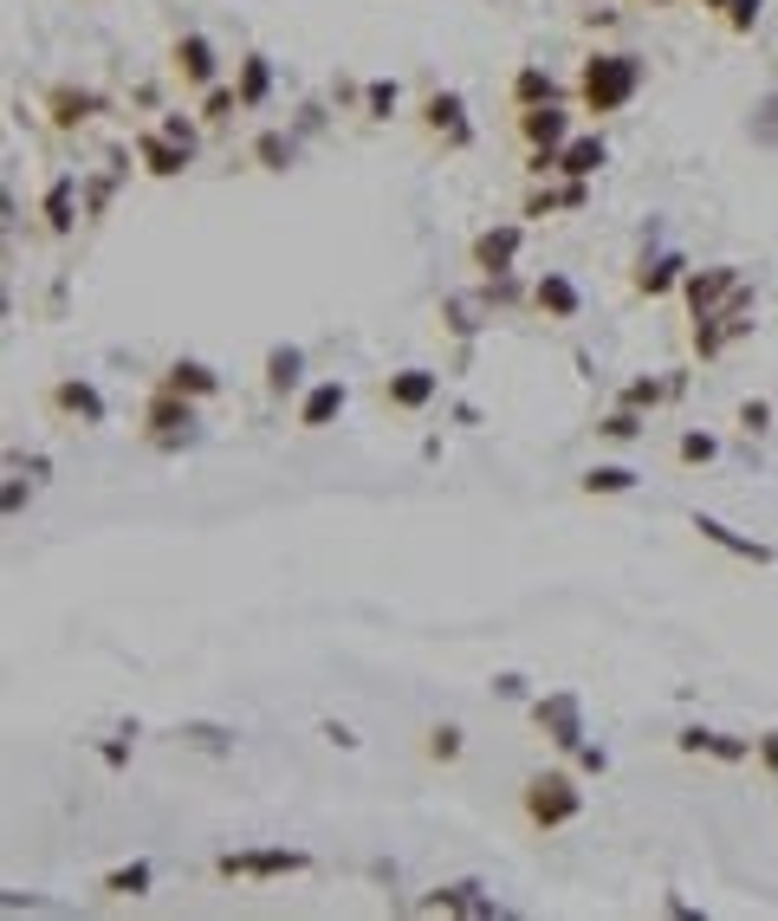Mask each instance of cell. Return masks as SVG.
Masks as SVG:
<instances>
[{
	"mask_svg": "<svg viewBox=\"0 0 778 921\" xmlns=\"http://www.w3.org/2000/svg\"><path fill=\"white\" fill-rule=\"evenodd\" d=\"M636 91H642V59L636 53H590V59L577 66V111H590V117L623 111Z\"/></svg>",
	"mask_w": 778,
	"mask_h": 921,
	"instance_id": "obj_1",
	"label": "cell"
},
{
	"mask_svg": "<svg viewBox=\"0 0 778 921\" xmlns=\"http://www.w3.org/2000/svg\"><path fill=\"white\" fill-rule=\"evenodd\" d=\"M519 811H526L532 831L552 838V831H565V824L584 818V785L571 779V773H559V766H552V773H532L526 791H519Z\"/></svg>",
	"mask_w": 778,
	"mask_h": 921,
	"instance_id": "obj_2",
	"label": "cell"
},
{
	"mask_svg": "<svg viewBox=\"0 0 778 921\" xmlns=\"http://www.w3.org/2000/svg\"><path fill=\"white\" fill-rule=\"evenodd\" d=\"M312 851H292V844H253V851H221L214 856V876L227 883H280V876H305Z\"/></svg>",
	"mask_w": 778,
	"mask_h": 921,
	"instance_id": "obj_3",
	"label": "cell"
},
{
	"mask_svg": "<svg viewBox=\"0 0 778 921\" xmlns=\"http://www.w3.org/2000/svg\"><path fill=\"white\" fill-rule=\"evenodd\" d=\"M195 403L189 396H176V390H149V403H143V441L149 448H162V454H182V448H195Z\"/></svg>",
	"mask_w": 778,
	"mask_h": 921,
	"instance_id": "obj_4",
	"label": "cell"
},
{
	"mask_svg": "<svg viewBox=\"0 0 778 921\" xmlns=\"http://www.w3.org/2000/svg\"><path fill=\"white\" fill-rule=\"evenodd\" d=\"M526 714H532V727L559 746V753H577L584 746V701L571 695V688H552V695H532L526 701Z\"/></svg>",
	"mask_w": 778,
	"mask_h": 921,
	"instance_id": "obj_5",
	"label": "cell"
},
{
	"mask_svg": "<svg viewBox=\"0 0 778 921\" xmlns=\"http://www.w3.org/2000/svg\"><path fill=\"white\" fill-rule=\"evenodd\" d=\"M416 916H506L494 896H487V883L481 876H461V883H441V889H428L416 896Z\"/></svg>",
	"mask_w": 778,
	"mask_h": 921,
	"instance_id": "obj_6",
	"label": "cell"
},
{
	"mask_svg": "<svg viewBox=\"0 0 778 921\" xmlns=\"http://www.w3.org/2000/svg\"><path fill=\"white\" fill-rule=\"evenodd\" d=\"M526 254V221H499V227H481L474 234V273L481 280H506Z\"/></svg>",
	"mask_w": 778,
	"mask_h": 921,
	"instance_id": "obj_7",
	"label": "cell"
},
{
	"mask_svg": "<svg viewBox=\"0 0 778 921\" xmlns=\"http://www.w3.org/2000/svg\"><path fill=\"white\" fill-rule=\"evenodd\" d=\"M422 131L441 137V149H474V117L461 91H428L422 98Z\"/></svg>",
	"mask_w": 778,
	"mask_h": 921,
	"instance_id": "obj_8",
	"label": "cell"
},
{
	"mask_svg": "<svg viewBox=\"0 0 778 921\" xmlns=\"http://www.w3.org/2000/svg\"><path fill=\"white\" fill-rule=\"evenodd\" d=\"M733 285H746V273H740V267H726V260H720V267H688V280H681V305H688V318L720 312Z\"/></svg>",
	"mask_w": 778,
	"mask_h": 921,
	"instance_id": "obj_9",
	"label": "cell"
},
{
	"mask_svg": "<svg viewBox=\"0 0 778 921\" xmlns=\"http://www.w3.org/2000/svg\"><path fill=\"white\" fill-rule=\"evenodd\" d=\"M169 71L182 78V91H208L221 59H214V40L208 33H176V46H169Z\"/></svg>",
	"mask_w": 778,
	"mask_h": 921,
	"instance_id": "obj_10",
	"label": "cell"
},
{
	"mask_svg": "<svg viewBox=\"0 0 778 921\" xmlns=\"http://www.w3.org/2000/svg\"><path fill=\"white\" fill-rule=\"evenodd\" d=\"M46 403L66 416V423H78V428H98L104 416H111V403H104V390L98 383H84V377H66V383H53L46 390Z\"/></svg>",
	"mask_w": 778,
	"mask_h": 921,
	"instance_id": "obj_11",
	"label": "cell"
},
{
	"mask_svg": "<svg viewBox=\"0 0 778 921\" xmlns=\"http://www.w3.org/2000/svg\"><path fill=\"white\" fill-rule=\"evenodd\" d=\"M675 746H681L688 760H720V766L753 760V740H746V733H720V727H681Z\"/></svg>",
	"mask_w": 778,
	"mask_h": 921,
	"instance_id": "obj_12",
	"label": "cell"
},
{
	"mask_svg": "<svg viewBox=\"0 0 778 921\" xmlns=\"http://www.w3.org/2000/svg\"><path fill=\"white\" fill-rule=\"evenodd\" d=\"M40 111H46V124H53V131H84V124L104 111V98H98V91H84V85H53V91L40 98Z\"/></svg>",
	"mask_w": 778,
	"mask_h": 921,
	"instance_id": "obj_13",
	"label": "cell"
},
{
	"mask_svg": "<svg viewBox=\"0 0 778 921\" xmlns=\"http://www.w3.org/2000/svg\"><path fill=\"white\" fill-rule=\"evenodd\" d=\"M345 403H351V383H345V377H325V383H312V390L298 396V428H305V435L331 428L338 416H345Z\"/></svg>",
	"mask_w": 778,
	"mask_h": 921,
	"instance_id": "obj_14",
	"label": "cell"
},
{
	"mask_svg": "<svg viewBox=\"0 0 778 921\" xmlns=\"http://www.w3.org/2000/svg\"><path fill=\"white\" fill-rule=\"evenodd\" d=\"M688 526H695V532H701L708 546L733 552V559H746V565H778V552L766 546V539H746V532H733V526H726V519H713V513H695Z\"/></svg>",
	"mask_w": 778,
	"mask_h": 921,
	"instance_id": "obj_15",
	"label": "cell"
},
{
	"mask_svg": "<svg viewBox=\"0 0 778 921\" xmlns=\"http://www.w3.org/2000/svg\"><path fill=\"white\" fill-rule=\"evenodd\" d=\"M681 280H688L681 254H642L636 273H630V292L636 299H668V292H681Z\"/></svg>",
	"mask_w": 778,
	"mask_h": 921,
	"instance_id": "obj_16",
	"label": "cell"
},
{
	"mask_svg": "<svg viewBox=\"0 0 778 921\" xmlns=\"http://www.w3.org/2000/svg\"><path fill=\"white\" fill-rule=\"evenodd\" d=\"M532 312L552 318V325H571V318L584 312V292H577L571 273H539V280H532Z\"/></svg>",
	"mask_w": 778,
	"mask_h": 921,
	"instance_id": "obj_17",
	"label": "cell"
},
{
	"mask_svg": "<svg viewBox=\"0 0 778 921\" xmlns=\"http://www.w3.org/2000/svg\"><path fill=\"white\" fill-rule=\"evenodd\" d=\"M137 162L149 176H162V182H176L189 162H195V149L189 143H176L169 131H137Z\"/></svg>",
	"mask_w": 778,
	"mask_h": 921,
	"instance_id": "obj_18",
	"label": "cell"
},
{
	"mask_svg": "<svg viewBox=\"0 0 778 921\" xmlns=\"http://www.w3.org/2000/svg\"><path fill=\"white\" fill-rule=\"evenodd\" d=\"M441 396V370H390V383H383V403L390 409H403V416H416Z\"/></svg>",
	"mask_w": 778,
	"mask_h": 921,
	"instance_id": "obj_19",
	"label": "cell"
},
{
	"mask_svg": "<svg viewBox=\"0 0 778 921\" xmlns=\"http://www.w3.org/2000/svg\"><path fill=\"white\" fill-rule=\"evenodd\" d=\"M162 390H176V396H189V403H208V396H221V370L214 363H202V357H176L162 377H156Z\"/></svg>",
	"mask_w": 778,
	"mask_h": 921,
	"instance_id": "obj_20",
	"label": "cell"
},
{
	"mask_svg": "<svg viewBox=\"0 0 778 921\" xmlns=\"http://www.w3.org/2000/svg\"><path fill=\"white\" fill-rule=\"evenodd\" d=\"M519 137H526V149H565L571 143V111L565 104H532V111H519Z\"/></svg>",
	"mask_w": 778,
	"mask_h": 921,
	"instance_id": "obj_21",
	"label": "cell"
},
{
	"mask_svg": "<svg viewBox=\"0 0 778 921\" xmlns=\"http://www.w3.org/2000/svg\"><path fill=\"white\" fill-rule=\"evenodd\" d=\"M267 396H273V403L305 396V351H298V345H273V351H267Z\"/></svg>",
	"mask_w": 778,
	"mask_h": 921,
	"instance_id": "obj_22",
	"label": "cell"
},
{
	"mask_svg": "<svg viewBox=\"0 0 778 921\" xmlns=\"http://www.w3.org/2000/svg\"><path fill=\"white\" fill-rule=\"evenodd\" d=\"M604 162H610V143L597 137V131H590V137H571L565 149H559V176H571V182H597Z\"/></svg>",
	"mask_w": 778,
	"mask_h": 921,
	"instance_id": "obj_23",
	"label": "cell"
},
{
	"mask_svg": "<svg viewBox=\"0 0 778 921\" xmlns=\"http://www.w3.org/2000/svg\"><path fill=\"white\" fill-rule=\"evenodd\" d=\"M40 214H46V227L66 240V234H78V176H53L46 182V202H40Z\"/></svg>",
	"mask_w": 778,
	"mask_h": 921,
	"instance_id": "obj_24",
	"label": "cell"
},
{
	"mask_svg": "<svg viewBox=\"0 0 778 921\" xmlns=\"http://www.w3.org/2000/svg\"><path fill=\"white\" fill-rule=\"evenodd\" d=\"M149 883H156V863L149 856H137V863H117V869H104L98 876V896H111V902H137V896H149Z\"/></svg>",
	"mask_w": 778,
	"mask_h": 921,
	"instance_id": "obj_25",
	"label": "cell"
},
{
	"mask_svg": "<svg viewBox=\"0 0 778 921\" xmlns=\"http://www.w3.org/2000/svg\"><path fill=\"white\" fill-rule=\"evenodd\" d=\"M234 91H240V111H260L273 98V59L267 53H247L240 71H234Z\"/></svg>",
	"mask_w": 778,
	"mask_h": 921,
	"instance_id": "obj_26",
	"label": "cell"
},
{
	"mask_svg": "<svg viewBox=\"0 0 778 921\" xmlns=\"http://www.w3.org/2000/svg\"><path fill=\"white\" fill-rule=\"evenodd\" d=\"M688 390V377H630L623 390H617V403L623 409H662L668 396H681Z\"/></svg>",
	"mask_w": 778,
	"mask_h": 921,
	"instance_id": "obj_27",
	"label": "cell"
},
{
	"mask_svg": "<svg viewBox=\"0 0 778 921\" xmlns=\"http://www.w3.org/2000/svg\"><path fill=\"white\" fill-rule=\"evenodd\" d=\"M584 202H590V182H559V189H532V195H526V214H532V221H545V214H577L584 209Z\"/></svg>",
	"mask_w": 778,
	"mask_h": 921,
	"instance_id": "obj_28",
	"label": "cell"
},
{
	"mask_svg": "<svg viewBox=\"0 0 778 921\" xmlns=\"http://www.w3.org/2000/svg\"><path fill=\"white\" fill-rule=\"evenodd\" d=\"M642 474L636 468H623V461H604V468H590V474H577V494L590 499H610V494H636Z\"/></svg>",
	"mask_w": 778,
	"mask_h": 921,
	"instance_id": "obj_29",
	"label": "cell"
},
{
	"mask_svg": "<svg viewBox=\"0 0 778 921\" xmlns=\"http://www.w3.org/2000/svg\"><path fill=\"white\" fill-rule=\"evenodd\" d=\"M512 104L519 111H532V104H559V78L545 66H519L512 71Z\"/></svg>",
	"mask_w": 778,
	"mask_h": 921,
	"instance_id": "obj_30",
	"label": "cell"
},
{
	"mask_svg": "<svg viewBox=\"0 0 778 921\" xmlns=\"http://www.w3.org/2000/svg\"><path fill=\"white\" fill-rule=\"evenodd\" d=\"M176 740L195 746V753H234V727H221V720H182Z\"/></svg>",
	"mask_w": 778,
	"mask_h": 921,
	"instance_id": "obj_31",
	"label": "cell"
},
{
	"mask_svg": "<svg viewBox=\"0 0 778 921\" xmlns=\"http://www.w3.org/2000/svg\"><path fill=\"white\" fill-rule=\"evenodd\" d=\"M247 156H253V162H260V169H273V176H280V169H292V162H298V143L285 137V131H260V137H253V149H247Z\"/></svg>",
	"mask_w": 778,
	"mask_h": 921,
	"instance_id": "obj_32",
	"label": "cell"
},
{
	"mask_svg": "<svg viewBox=\"0 0 778 921\" xmlns=\"http://www.w3.org/2000/svg\"><path fill=\"white\" fill-rule=\"evenodd\" d=\"M396 111H403V85H396V78H370V85H363V117H370V124H390Z\"/></svg>",
	"mask_w": 778,
	"mask_h": 921,
	"instance_id": "obj_33",
	"label": "cell"
},
{
	"mask_svg": "<svg viewBox=\"0 0 778 921\" xmlns=\"http://www.w3.org/2000/svg\"><path fill=\"white\" fill-rule=\"evenodd\" d=\"M461 746H467V740H461V727H454V720L428 727V740H422V753L435 760V766H454V760H461Z\"/></svg>",
	"mask_w": 778,
	"mask_h": 921,
	"instance_id": "obj_34",
	"label": "cell"
},
{
	"mask_svg": "<svg viewBox=\"0 0 778 921\" xmlns=\"http://www.w3.org/2000/svg\"><path fill=\"white\" fill-rule=\"evenodd\" d=\"M713 454H720V441H713L708 428H688V435L675 441V461H681V468H708Z\"/></svg>",
	"mask_w": 778,
	"mask_h": 921,
	"instance_id": "obj_35",
	"label": "cell"
},
{
	"mask_svg": "<svg viewBox=\"0 0 778 921\" xmlns=\"http://www.w3.org/2000/svg\"><path fill=\"white\" fill-rule=\"evenodd\" d=\"M234 111H240V91L234 85H208L202 91V124H227Z\"/></svg>",
	"mask_w": 778,
	"mask_h": 921,
	"instance_id": "obj_36",
	"label": "cell"
},
{
	"mask_svg": "<svg viewBox=\"0 0 778 921\" xmlns=\"http://www.w3.org/2000/svg\"><path fill=\"white\" fill-rule=\"evenodd\" d=\"M597 435H604V441H636L642 435V409H623V403H617V409L597 423Z\"/></svg>",
	"mask_w": 778,
	"mask_h": 921,
	"instance_id": "obj_37",
	"label": "cell"
},
{
	"mask_svg": "<svg viewBox=\"0 0 778 921\" xmlns=\"http://www.w3.org/2000/svg\"><path fill=\"white\" fill-rule=\"evenodd\" d=\"M759 13H766V0H726V13H720V20H726V33H753V26H759Z\"/></svg>",
	"mask_w": 778,
	"mask_h": 921,
	"instance_id": "obj_38",
	"label": "cell"
},
{
	"mask_svg": "<svg viewBox=\"0 0 778 921\" xmlns=\"http://www.w3.org/2000/svg\"><path fill=\"white\" fill-rule=\"evenodd\" d=\"M753 760H759V773H766V779H778V727L753 733Z\"/></svg>",
	"mask_w": 778,
	"mask_h": 921,
	"instance_id": "obj_39",
	"label": "cell"
},
{
	"mask_svg": "<svg viewBox=\"0 0 778 921\" xmlns=\"http://www.w3.org/2000/svg\"><path fill=\"white\" fill-rule=\"evenodd\" d=\"M156 131H169V137H176V143H189V149L202 143V131H195V117H189V111H169V117H162Z\"/></svg>",
	"mask_w": 778,
	"mask_h": 921,
	"instance_id": "obj_40",
	"label": "cell"
},
{
	"mask_svg": "<svg viewBox=\"0 0 778 921\" xmlns=\"http://www.w3.org/2000/svg\"><path fill=\"white\" fill-rule=\"evenodd\" d=\"M740 428H746V435H766V428H773V403H759V396L740 403Z\"/></svg>",
	"mask_w": 778,
	"mask_h": 921,
	"instance_id": "obj_41",
	"label": "cell"
},
{
	"mask_svg": "<svg viewBox=\"0 0 778 921\" xmlns=\"http://www.w3.org/2000/svg\"><path fill=\"white\" fill-rule=\"evenodd\" d=\"M26 499H33V487H26V474L13 468V481H7V499H0V506H7V519H20V513H26Z\"/></svg>",
	"mask_w": 778,
	"mask_h": 921,
	"instance_id": "obj_42",
	"label": "cell"
},
{
	"mask_svg": "<svg viewBox=\"0 0 778 921\" xmlns=\"http://www.w3.org/2000/svg\"><path fill=\"white\" fill-rule=\"evenodd\" d=\"M526 176H532V182L559 176V149H526Z\"/></svg>",
	"mask_w": 778,
	"mask_h": 921,
	"instance_id": "obj_43",
	"label": "cell"
},
{
	"mask_svg": "<svg viewBox=\"0 0 778 921\" xmlns=\"http://www.w3.org/2000/svg\"><path fill=\"white\" fill-rule=\"evenodd\" d=\"M494 695H499V701H526V675H512V669L494 675Z\"/></svg>",
	"mask_w": 778,
	"mask_h": 921,
	"instance_id": "obj_44",
	"label": "cell"
},
{
	"mask_svg": "<svg viewBox=\"0 0 778 921\" xmlns=\"http://www.w3.org/2000/svg\"><path fill=\"white\" fill-rule=\"evenodd\" d=\"M571 760H577V766H584V773H604V766H610V753H604V746H590V740H584V746H577V753H571Z\"/></svg>",
	"mask_w": 778,
	"mask_h": 921,
	"instance_id": "obj_45",
	"label": "cell"
},
{
	"mask_svg": "<svg viewBox=\"0 0 778 921\" xmlns=\"http://www.w3.org/2000/svg\"><path fill=\"white\" fill-rule=\"evenodd\" d=\"M318 733H325V740H331V746H345V753H357V733H351V727H345V720H325V727H318Z\"/></svg>",
	"mask_w": 778,
	"mask_h": 921,
	"instance_id": "obj_46",
	"label": "cell"
},
{
	"mask_svg": "<svg viewBox=\"0 0 778 921\" xmlns=\"http://www.w3.org/2000/svg\"><path fill=\"white\" fill-rule=\"evenodd\" d=\"M104 766L124 773V766H131V740H104Z\"/></svg>",
	"mask_w": 778,
	"mask_h": 921,
	"instance_id": "obj_47",
	"label": "cell"
},
{
	"mask_svg": "<svg viewBox=\"0 0 778 921\" xmlns=\"http://www.w3.org/2000/svg\"><path fill=\"white\" fill-rule=\"evenodd\" d=\"M662 916H675V921H701V909H695V902H681V896H668V902H662Z\"/></svg>",
	"mask_w": 778,
	"mask_h": 921,
	"instance_id": "obj_48",
	"label": "cell"
},
{
	"mask_svg": "<svg viewBox=\"0 0 778 921\" xmlns=\"http://www.w3.org/2000/svg\"><path fill=\"white\" fill-rule=\"evenodd\" d=\"M701 7H708V13H726V0H701Z\"/></svg>",
	"mask_w": 778,
	"mask_h": 921,
	"instance_id": "obj_49",
	"label": "cell"
},
{
	"mask_svg": "<svg viewBox=\"0 0 778 921\" xmlns=\"http://www.w3.org/2000/svg\"><path fill=\"white\" fill-rule=\"evenodd\" d=\"M636 7H675V0H636Z\"/></svg>",
	"mask_w": 778,
	"mask_h": 921,
	"instance_id": "obj_50",
	"label": "cell"
}]
</instances>
